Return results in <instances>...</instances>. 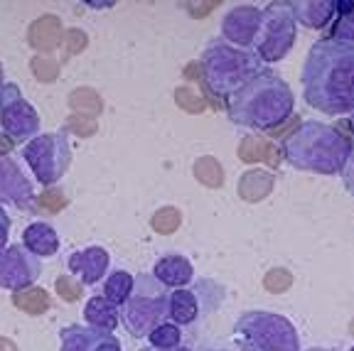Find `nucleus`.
<instances>
[{
    "instance_id": "f257e3e1",
    "label": "nucleus",
    "mask_w": 354,
    "mask_h": 351,
    "mask_svg": "<svg viewBox=\"0 0 354 351\" xmlns=\"http://www.w3.org/2000/svg\"><path fill=\"white\" fill-rule=\"evenodd\" d=\"M303 99L327 115L354 113V47L322 37L305 57Z\"/></svg>"
},
{
    "instance_id": "f03ea898",
    "label": "nucleus",
    "mask_w": 354,
    "mask_h": 351,
    "mask_svg": "<svg viewBox=\"0 0 354 351\" xmlns=\"http://www.w3.org/2000/svg\"><path fill=\"white\" fill-rule=\"evenodd\" d=\"M295 96L293 88L281 74L263 69L256 79H251L241 91H236L227 101L229 121L251 131H273L293 115Z\"/></svg>"
},
{
    "instance_id": "7ed1b4c3",
    "label": "nucleus",
    "mask_w": 354,
    "mask_h": 351,
    "mask_svg": "<svg viewBox=\"0 0 354 351\" xmlns=\"http://www.w3.org/2000/svg\"><path fill=\"white\" fill-rule=\"evenodd\" d=\"M283 158L288 165L300 172L315 175H339L347 162L352 143L337 131L320 121H303L290 131L281 143Z\"/></svg>"
},
{
    "instance_id": "20e7f679",
    "label": "nucleus",
    "mask_w": 354,
    "mask_h": 351,
    "mask_svg": "<svg viewBox=\"0 0 354 351\" xmlns=\"http://www.w3.org/2000/svg\"><path fill=\"white\" fill-rule=\"evenodd\" d=\"M202 79L216 99L229 101L236 91H241L251 79H256L266 69L263 61L254 50H241L227 39L214 37L207 42L202 59H199Z\"/></svg>"
},
{
    "instance_id": "39448f33",
    "label": "nucleus",
    "mask_w": 354,
    "mask_h": 351,
    "mask_svg": "<svg viewBox=\"0 0 354 351\" xmlns=\"http://www.w3.org/2000/svg\"><path fill=\"white\" fill-rule=\"evenodd\" d=\"M170 319V287L153 273L136 275L133 290L121 305V324L133 339H148L155 327Z\"/></svg>"
},
{
    "instance_id": "423d86ee",
    "label": "nucleus",
    "mask_w": 354,
    "mask_h": 351,
    "mask_svg": "<svg viewBox=\"0 0 354 351\" xmlns=\"http://www.w3.org/2000/svg\"><path fill=\"white\" fill-rule=\"evenodd\" d=\"M236 351H300V334L288 317L268 310H249L234 324Z\"/></svg>"
},
{
    "instance_id": "0eeeda50",
    "label": "nucleus",
    "mask_w": 354,
    "mask_h": 351,
    "mask_svg": "<svg viewBox=\"0 0 354 351\" xmlns=\"http://www.w3.org/2000/svg\"><path fill=\"white\" fill-rule=\"evenodd\" d=\"M295 37H298V20H295L293 3L276 0L263 6L261 28L251 50L263 64H276L290 55V50L295 47Z\"/></svg>"
},
{
    "instance_id": "6e6552de",
    "label": "nucleus",
    "mask_w": 354,
    "mask_h": 351,
    "mask_svg": "<svg viewBox=\"0 0 354 351\" xmlns=\"http://www.w3.org/2000/svg\"><path fill=\"white\" fill-rule=\"evenodd\" d=\"M227 287L209 278H197L192 287L170 290V319L177 327H199L224 305Z\"/></svg>"
},
{
    "instance_id": "1a4fd4ad",
    "label": "nucleus",
    "mask_w": 354,
    "mask_h": 351,
    "mask_svg": "<svg viewBox=\"0 0 354 351\" xmlns=\"http://www.w3.org/2000/svg\"><path fill=\"white\" fill-rule=\"evenodd\" d=\"M22 160L30 165L35 180L42 187H52L66 175L72 165V148L64 131L39 133L22 148Z\"/></svg>"
},
{
    "instance_id": "9d476101",
    "label": "nucleus",
    "mask_w": 354,
    "mask_h": 351,
    "mask_svg": "<svg viewBox=\"0 0 354 351\" xmlns=\"http://www.w3.org/2000/svg\"><path fill=\"white\" fill-rule=\"evenodd\" d=\"M39 113L17 84L8 82L0 86V128L12 143H30L39 135Z\"/></svg>"
},
{
    "instance_id": "9b49d317",
    "label": "nucleus",
    "mask_w": 354,
    "mask_h": 351,
    "mask_svg": "<svg viewBox=\"0 0 354 351\" xmlns=\"http://www.w3.org/2000/svg\"><path fill=\"white\" fill-rule=\"evenodd\" d=\"M42 258H37L32 251L15 243L0 251V287L3 290H28L42 275Z\"/></svg>"
},
{
    "instance_id": "f8f14e48",
    "label": "nucleus",
    "mask_w": 354,
    "mask_h": 351,
    "mask_svg": "<svg viewBox=\"0 0 354 351\" xmlns=\"http://www.w3.org/2000/svg\"><path fill=\"white\" fill-rule=\"evenodd\" d=\"M35 184L22 167L8 155H0V204H10L22 211H35Z\"/></svg>"
},
{
    "instance_id": "ddd939ff",
    "label": "nucleus",
    "mask_w": 354,
    "mask_h": 351,
    "mask_svg": "<svg viewBox=\"0 0 354 351\" xmlns=\"http://www.w3.org/2000/svg\"><path fill=\"white\" fill-rule=\"evenodd\" d=\"M261 15H263V8L256 6L229 8V12L221 20V39L236 44L241 50H251L261 28Z\"/></svg>"
},
{
    "instance_id": "4468645a",
    "label": "nucleus",
    "mask_w": 354,
    "mask_h": 351,
    "mask_svg": "<svg viewBox=\"0 0 354 351\" xmlns=\"http://www.w3.org/2000/svg\"><path fill=\"white\" fill-rule=\"evenodd\" d=\"M59 351H123V344L113 332L69 324L59 332Z\"/></svg>"
},
{
    "instance_id": "2eb2a0df",
    "label": "nucleus",
    "mask_w": 354,
    "mask_h": 351,
    "mask_svg": "<svg viewBox=\"0 0 354 351\" xmlns=\"http://www.w3.org/2000/svg\"><path fill=\"white\" fill-rule=\"evenodd\" d=\"M111 265V256L106 248L101 246H88L82 251H74L66 260V268L74 278H79L82 285H96L99 280L106 278Z\"/></svg>"
},
{
    "instance_id": "dca6fc26",
    "label": "nucleus",
    "mask_w": 354,
    "mask_h": 351,
    "mask_svg": "<svg viewBox=\"0 0 354 351\" xmlns=\"http://www.w3.org/2000/svg\"><path fill=\"white\" fill-rule=\"evenodd\" d=\"M153 275L172 290H180V287H187L189 283H194L192 263L185 256H177V253H170V256H162L160 260H155Z\"/></svg>"
},
{
    "instance_id": "f3484780",
    "label": "nucleus",
    "mask_w": 354,
    "mask_h": 351,
    "mask_svg": "<svg viewBox=\"0 0 354 351\" xmlns=\"http://www.w3.org/2000/svg\"><path fill=\"white\" fill-rule=\"evenodd\" d=\"M22 246L32 251L37 258H52L59 253V234L55 231V226L35 221L22 231Z\"/></svg>"
},
{
    "instance_id": "a211bd4d",
    "label": "nucleus",
    "mask_w": 354,
    "mask_h": 351,
    "mask_svg": "<svg viewBox=\"0 0 354 351\" xmlns=\"http://www.w3.org/2000/svg\"><path fill=\"white\" fill-rule=\"evenodd\" d=\"M295 20L310 30H322L335 20V0H295Z\"/></svg>"
},
{
    "instance_id": "6ab92c4d",
    "label": "nucleus",
    "mask_w": 354,
    "mask_h": 351,
    "mask_svg": "<svg viewBox=\"0 0 354 351\" xmlns=\"http://www.w3.org/2000/svg\"><path fill=\"white\" fill-rule=\"evenodd\" d=\"M84 319H86L88 327L104 332H113L121 322V307L113 305L111 300H106L104 295H96L86 302L84 307Z\"/></svg>"
},
{
    "instance_id": "aec40b11",
    "label": "nucleus",
    "mask_w": 354,
    "mask_h": 351,
    "mask_svg": "<svg viewBox=\"0 0 354 351\" xmlns=\"http://www.w3.org/2000/svg\"><path fill=\"white\" fill-rule=\"evenodd\" d=\"M273 189V175L266 170H249L243 172L241 182H239V194L246 202H261L271 194Z\"/></svg>"
},
{
    "instance_id": "412c9836",
    "label": "nucleus",
    "mask_w": 354,
    "mask_h": 351,
    "mask_svg": "<svg viewBox=\"0 0 354 351\" xmlns=\"http://www.w3.org/2000/svg\"><path fill=\"white\" fill-rule=\"evenodd\" d=\"M133 283H136V278H133L128 270H113V273L106 275V280H104V297L121 307L123 302L128 300V295H131Z\"/></svg>"
},
{
    "instance_id": "4be33fe9",
    "label": "nucleus",
    "mask_w": 354,
    "mask_h": 351,
    "mask_svg": "<svg viewBox=\"0 0 354 351\" xmlns=\"http://www.w3.org/2000/svg\"><path fill=\"white\" fill-rule=\"evenodd\" d=\"M148 341H150V346H158V349H175V346L183 344V327L165 322L150 332Z\"/></svg>"
},
{
    "instance_id": "5701e85b",
    "label": "nucleus",
    "mask_w": 354,
    "mask_h": 351,
    "mask_svg": "<svg viewBox=\"0 0 354 351\" xmlns=\"http://www.w3.org/2000/svg\"><path fill=\"white\" fill-rule=\"evenodd\" d=\"M327 37L354 47V12L335 17V25H332V30H330V35H327Z\"/></svg>"
},
{
    "instance_id": "b1692460",
    "label": "nucleus",
    "mask_w": 354,
    "mask_h": 351,
    "mask_svg": "<svg viewBox=\"0 0 354 351\" xmlns=\"http://www.w3.org/2000/svg\"><path fill=\"white\" fill-rule=\"evenodd\" d=\"M263 285H266V290H271V292H286L288 287L293 285V275L288 273L286 268H273L266 273Z\"/></svg>"
},
{
    "instance_id": "393cba45",
    "label": "nucleus",
    "mask_w": 354,
    "mask_h": 351,
    "mask_svg": "<svg viewBox=\"0 0 354 351\" xmlns=\"http://www.w3.org/2000/svg\"><path fill=\"white\" fill-rule=\"evenodd\" d=\"M205 167H209V170H207L205 175H199V177H202V180H205L207 184H212V187L216 184V187H219L221 182H224V177H221V167L216 165L214 160H209V158L202 160V162H199V165H197V170L202 172V170H205Z\"/></svg>"
},
{
    "instance_id": "a878e982",
    "label": "nucleus",
    "mask_w": 354,
    "mask_h": 351,
    "mask_svg": "<svg viewBox=\"0 0 354 351\" xmlns=\"http://www.w3.org/2000/svg\"><path fill=\"white\" fill-rule=\"evenodd\" d=\"M266 150L263 145H261V140H256V137H249V140H243L241 145V160H246V162H251V160H261L266 158Z\"/></svg>"
},
{
    "instance_id": "bb28decb",
    "label": "nucleus",
    "mask_w": 354,
    "mask_h": 351,
    "mask_svg": "<svg viewBox=\"0 0 354 351\" xmlns=\"http://www.w3.org/2000/svg\"><path fill=\"white\" fill-rule=\"evenodd\" d=\"M155 229L160 231H172L177 224H180V211H175V209H165L160 216H155Z\"/></svg>"
},
{
    "instance_id": "cd10ccee",
    "label": "nucleus",
    "mask_w": 354,
    "mask_h": 351,
    "mask_svg": "<svg viewBox=\"0 0 354 351\" xmlns=\"http://www.w3.org/2000/svg\"><path fill=\"white\" fill-rule=\"evenodd\" d=\"M342 180H344V187H347V192L354 197V145H352V150H349V155H347V162H344V167H342Z\"/></svg>"
},
{
    "instance_id": "c85d7f7f",
    "label": "nucleus",
    "mask_w": 354,
    "mask_h": 351,
    "mask_svg": "<svg viewBox=\"0 0 354 351\" xmlns=\"http://www.w3.org/2000/svg\"><path fill=\"white\" fill-rule=\"evenodd\" d=\"M10 216L3 207H0V251L8 248V238H10Z\"/></svg>"
},
{
    "instance_id": "c756f323",
    "label": "nucleus",
    "mask_w": 354,
    "mask_h": 351,
    "mask_svg": "<svg viewBox=\"0 0 354 351\" xmlns=\"http://www.w3.org/2000/svg\"><path fill=\"white\" fill-rule=\"evenodd\" d=\"M140 351H192L189 346H175V349H158V346H145V349H140Z\"/></svg>"
},
{
    "instance_id": "7c9ffc66",
    "label": "nucleus",
    "mask_w": 354,
    "mask_h": 351,
    "mask_svg": "<svg viewBox=\"0 0 354 351\" xmlns=\"http://www.w3.org/2000/svg\"><path fill=\"white\" fill-rule=\"evenodd\" d=\"M0 86H3V61H0Z\"/></svg>"
},
{
    "instance_id": "2f4dec72",
    "label": "nucleus",
    "mask_w": 354,
    "mask_h": 351,
    "mask_svg": "<svg viewBox=\"0 0 354 351\" xmlns=\"http://www.w3.org/2000/svg\"><path fill=\"white\" fill-rule=\"evenodd\" d=\"M349 128L354 131V113H352V118H349Z\"/></svg>"
},
{
    "instance_id": "473e14b6",
    "label": "nucleus",
    "mask_w": 354,
    "mask_h": 351,
    "mask_svg": "<svg viewBox=\"0 0 354 351\" xmlns=\"http://www.w3.org/2000/svg\"><path fill=\"white\" fill-rule=\"evenodd\" d=\"M305 351H330V349H315V346H313V349H305Z\"/></svg>"
},
{
    "instance_id": "72a5a7b5",
    "label": "nucleus",
    "mask_w": 354,
    "mask_h": 351,
    "mask_svg": "<svg viewBox=\"0 0 354 351\" xmlns=\"http://www.w3.org/2000/svg\"><path fill=\"white\" fill-rule=\"evenodd\" d=\"M349 351H354V346H352V349H349Z\"/></svg>"
}]
</instances>
